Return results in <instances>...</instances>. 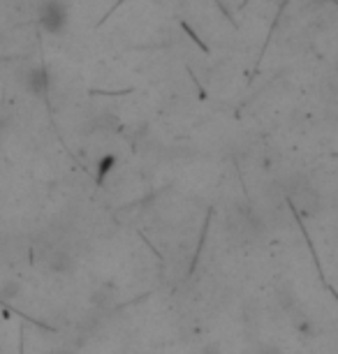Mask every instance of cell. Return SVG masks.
Returning <instances> with one entry per match:
<instances>
[{
    "mask_svg": "<svg viewBox=\"0 0 338 354\" xmlns=\"http://www.w3.org/2000/svg\"><path fill=\"white\" fill-rule=\"evenodd\" d=\"M227 225H229L232 236H236L238 241H253V239L260 236V232H262V220L257 218L248 206L246 209L241 206L236 213H232L227 218Z\"/></svg>",
    "mask_w": 338,
    "mask_h": 354,
    "instance_id": "6da1fadb",
    "label": "cell"
},
{
    "mask_svg": "<svg viewBox=\"0 0 338 354\" xmlns=\"http://www.w3.org/2000/svg\"><path fill=\"white\" fill-rule=\"evenodd\" d=\"M65 24H68V8L61 3V0H46L39 8V26L51 32V35H58V32L65 30Z\"/></svg>",
    "mask_w": 338,
    "mask_h": 354,
    "instance_id": "7a4b0ae2",
    "label": "cell"
},
{
    "mask_svg": "<svg viewBox=\"0 0 338 354\" xmlns=\"http://www.w3.org/2000/svg\"><path fill=\"white\" fill-rule=\"evenodd\" d=\"M44 262L54 273H72L77 266V259L63 248H46L44 250Z\"/></svg>",
    "mask_w": 338,
    "mask_h": 354,
    "instance_id": "3957f363",
    "label": "cell"
},
{
    "mask_svg": "<svg viewBox=\"0 0 338 354\" xmlns=\"http://www.w3.org/2000/svg\"><path fill=\"white\" fill-rule=\"evenodd\" d=\"M26 88L32 95H44L46 88H49V72L44 68H30L28 75H26Z\"/></svg>",
    "mask_w": 338,
    "mask_h": 354,
    "instance_id": "277c9868",
    "label": "cell"
},
{
    "mask_svg": "<svg viewBox=\"0 0 338 354\" xmlns=\"http://www.w3.org/2000/svg\"><path fill=\"white\" fill-rule=\"evenodd\" d=\"M114 167H116V156H104L100 162H97V178L104 181V176H107Z\"/></svg>",
    "mask_w": 338,
    "mask_h": 354,
    "instance_id": "5b68a950",
    "label": "cell"
},
{
    "mask_svg": "<svg viewBox=\"0 0 338 354\" xmlns=\"http://www.w3.org/2000/svg\"><path fill=\"white\" fill-rule=\"evenodd\" d=\"M19 292H21V285L17 280H8V283L0 287V299H15Z\"/></svg>",
    "mask_w": 338,
    "mask_h": 354,
    "instance_id": "8992f818",
    "label": "cell"
},
{
    "mask_svg": "<svg viewBox=\"0 0 338 354\" xmlns=\"http://www.w3.org/2000/svg\"><path fill=\"white\" fill-rule=\"evenodd\" d=\"M278 301L283 304V308H292L294 304V294L290 292V287H278Z\"/></svg>",
    "mask_w": 338,
    "mask_h": 354,
    "instance_id": "52a82bcc",
    "label": "cell"
},
{
    "mask_svg": "<svg viewBox=\"0 0 338 354\" xmlns=\"http://www.w3.org/2000/svg\"><path fill=\"white\" fill-rule=\"evenodd\" d=\"M257 354H285V352L274 343H262L260 347H257Z\"/></svg>",
    "mask_w": 338,
    "mask_h": 354,
    "instance_id": "ba28073f",
    "label": "cell"
},
{
    "mask_svg": "<svg viewBox=\"0 0 338 354\" xmlns=\"http://www.w3.org/2000/svg\"><path fill=\"white\" fill-rule=\"evenodd\" d=\"M200 354H225L223 352V347L218 345V343H209V345H204L202 347V352Z\"/></svg>",
    "mask_w": 338,
    "mask_h": 354,
    "instance_id": "9c48e42d",
    "label": "cell"
},
{
    "mask_svg": "<svg viewBox=\"0 0 338 354\" xmlns=\"http://www.w3.org/2000/svg\"><path fill=\"white\" fill-rule=\"evenodd\" d=\"M0 130H3V121H0Z\"/></svg>",
    "mask_w": 338,
    "mask_h": 354,
    "instance_id": "30bf717a",
    "label": "cell"
}]
</instances>
